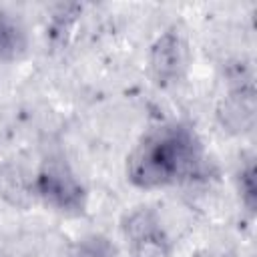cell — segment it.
Returning a JSON list of instances; mask_svg holds the SVG:
<instances>
[{"mask_svg":"<svg viewBox=\"0 0 257 257\" xmlns=\"http://www.w3.org/2000/svg\"><path fill=\"white\" fill-rule=\"evenodd\" d=\"M207 155L197 131L183 120L149 128L126 155V181L145 191L183 185L203 177Z\"/></svg>","mask_w":257,"mask_h":257,"instance_id":"cell-1","label":"cell"},{"mask_svg":"<svg viewBox=\"0 0 257 257\" xmlns=\"http://www.w3.org/2000/svg\"><path fill=\"white\" fill-rule=\"evenodd\" d=\"M34 197L62 213H82L86 193L76 173L62 159H46L34 173Z\"/></svg>","mask_w":257,"mask_h":257,"instance_id":"cell-2","label":"cell"},{"mask_svg":"<svg viewBox=\"0 0 257 257\" xmlns=\"http://www.w3.org/2000/svg\"><path fill=\"white\" fill-rule=\"evenodd\" d=\"M189 66V44L185 34L173 26L165 30L149 50V74L155 86L169 88L177 84Z\"/></svg>","mask_w":257,"mask_h":257,"instance_id":"cell-3","label":"cell"},{"mask_svg":"<svg viewBox=\"0 0 257 257\" xmlns=\"http://www.w3.org/2000/svg\"><path fill=\"white\" fill-rule=\"evenodd\" d=\"M120 229L131 257H171V239L153 209H133L124 215Z\"/></svg>","mask_w":257,"mask_h":257,"instance_id":"cell-4","label":"cell"},{"mask_svg":"<svg viewBox=\"0 0 257 257\" xmlns=\"http://www.w3.org/2000/svg\"><path fill=\"white\" fill-rule=\"evenodd\" d=\"M255 88L251 80L233 86L217 106L221 126L233 135H245L255 126Z\"/></svg>","mask_w":257,"mask_h":257,"instance_id":"cell-5","label":"cell"},{"mask_svg":"<svg viewBox=\"0 0 257 257\" xmlns=\"http://www.w3.org/2000/svg\"><path fill=\"white\" fill-rule=\"evenodd\" d=\"M0 197L14 207H30L34 197V175L24 165L8 161L0 165Z\"/></svg>","mask_w":257,"mask_h":257,"instance_id":"cell-6","label":"cell"},{"mask_svg":"<svg viewBox=\"0 0 257 257\" xmlns=\"http://www.w3.org/2000/svg\"><path fill=\"white\" fill-rule=\"evenodd\" d=\"M26 50V30L22 22L0 8V58L14 60Z\"/></svg>","mask_w":257,"mask_h":257,"instance_id":"cell-7","label":"cell"},{"mask_svg":"<svg viewBox=\"0 0 257 257\" xmlns=\"http://www.w3.org/2000/svg\"><path fill=\"white\" fill-rule=\"evenodd\" d=\"M237 185H239V195L243 205L253 213L255 211V203H257V183H255V163L253 159H249L237 177Z\"/></svg>","mask_w":257,"mask_h":257,"instance_id":"cell-8","label":"cell"},{"mask_svg":"<svg viewBox=\"0 0 257 257\" xmlns=\"http://www.w3.org/2000/svg\"><path fill=\"white\" fill-rule=\"evenodd\" d=\"M80 257H114V247H110L106 239L90 237V239H84Z\"/></svg>","mask_w":257,"mask_h":257,"instance_id":"cell-9","label":"cell"}]
</instances>
